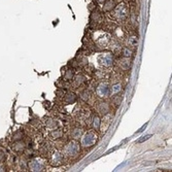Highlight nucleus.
<instances>
[{
    "mask_svg": "<svg viewBox=\"0 0 172 172\" xmlns=\"http://www.w3.org/2000/svg\"><path fill=\"white\" fill-rule=\"evenodd\" d=\"M29 168L31 171H41L43 168V165L39 161H32L29 163Z\"/></svg>",
    "mask_w": 172,
    "mask_h": 172,
    "instance_id": "nucleus-6",
    "label": "nucleus"
},
{
    "mask_svg": "<svg viewBox=\"0 0 172 172\" xmlns=\"http://www.w3.org/2000/svg\"><path fill=\"white\" fill-rule=\"evenodd\" d=\"M97 140V134L93 131H89L81 138V145L84 147L93 146Z\"/></svg>",
    "mask_w": 172,
    "mask_h": 172,
    "instance_id": "nucleus-2",
    "label": "nucleus"
},
{
    "mask_svg": "<svg viewBox=\"0 0 172 172\" xmlns=\"http://www.w3.org/2000/svg\"><path fill=\"white\" fill-rule=\"evenodd\" d=\"M61 135H62V132L60 130H56L54 131V132H52V134H51V136H52L53 138H59V137H61Z\"/></svg>",
    "mask_w": 172,
    "mask_h": 172,
    "instance_id": "nucleus-18",
    "label": "nucleus"
},
{
    "mask_svg": "<svg viewBox=\"0 0 172 172\" xmlns=\"http://www.w3.org/2000/svg\"><path fill=\"white\" fill-rule=\"evenodd\" d=\"M76 100V97L74 94H68V95L66 96V101L67 103H73L74 101Z\"/></svg>",
    "mask_w": 172,
    "mask_h": 172,
    "instance_id": "nucleus-13",
    "label": "nucleus"
},
{
    "mask_svg": "<svg viewBox=\"0 0 172 172\" xmlns=\"http://www.w3.org/2000/svg\"><path fill=\"white\" fill-rule=\"evenodd\" d=\"M121 90H122V84L118 83V84H113L111 88H109V94L111 96L117 95V94H118L121 92Z\"/></svg>",
    "mask_w": 172,
    "mask_h": 172,
    "instance_id": "nucleus-10",
    "label": "nucleus"
},
{
    "mask_svg": "<svg viewBox=\"0 0 172 172\" xmlns=\"http://www.w3.org/2000/svg\"><path fill=\"white\" fill-rule=\"evenodd\" d=\"M72 77H73V70H68L65 74V79L69 81V79H72Z\"/></svg>",
    "mask_w": 172,
    "mask_h": 172,
    "instance_id": "nucleus-20",
    "label": "nucleus"
},
{
    "mask_svg": "<svg viewBox=\"0 0 172 172\" xmlns=\"http://www.w3.org/2000/svg\"><path fill=\"white\" fill-rule=\"evenodd\" d=\"M120 66L122 67L123 69H125V70L129 69V67H130V60L128 59V58H124V59H122L120 61Z\"/></svg>",
    "mask_w": 172,
    "mask_h": 172,
    "instance_id": "nucleus-12",
    "label": "nucleus"
},
{
    "mask_svg": "<svg viewBox=\"0 0 172 172\" xmlns=\"http://www.w3.org/2000/svg\"><path fill=\"white\" fill-rule=\"evenodd\" d=\"M96 94L100 98H104L109 95V84L107 83H100L96 88Z\"/></svg>",
    "mask_w": 172,
    "mask_h": 172,
    "instance_id": "nucleus-4",
    "label": "nucleus"
},
{
    "mask_svg": "<svg viewBox=\"0 0 172 172\" xmlns=\"http://www.w3.org/2000/svg\"><path fill=\"white\" fill-rule=\"evenodd\" d=\"M84 81V77L83 75L76 76V78H75V84H76V86H78V84H81Z\"/></svg>",
    "mask_w": 172,
    "mask_h": 172,
    "instance_id": "nucleus-22",
    "label": "nucleus"
},
{
    "mask_svg": "<svg viewBox=\"0 0 172 172\" xmlns=\"http://www.w3.org/2000/svg\"><path fill=\"white\" fill-rule=\"evenodd\" d=\"M3 159H4V155H3V152H0V162H1Z\"/></svg>",
    "mask_w": 172,
    "mask_h": 172,
    "instance_id": "nucleus-24",
    "label": "nucleus"
},
{
    "mask_svg": "<svg viewBox=\"0 0 172 172\" xmlns=\"http://www.w3.org/2000/svg\"><path fill=\"white\" fill-rule=\"evenodd\" d=\"M72 136L74 138H79L81 136V129H78V128H76V129H74L72 131Z\"/></svg>",
    "mask_w": 172,
    "mask_h": 172,
    "instance_id": "nucleus-15",
    "label": "nucleus"
},
{
    "mask_svg": "<svg viewBox=\"0 0 172 172\" xmlns=\"http://www.w3.org/2000/svg\"><path fill=\"white\" fill-rule=\"evenodd\" d=\"M151 137H152V134L145 135V136H143L142 138H140V139H138L136 142H138V143H141V142H143V141H146V140H149Z\"/></svg>",
    "mask_w": 172,
    "mask_h": 172,
    "instance_id": "nucleus-21",
    "label": "nucleus"
},
{
    "mask_svg": "<svg viewBox=\"0 0 172 172\" xmlns=\"http://www.w3.org/2000/svg\"><path fill=\"white\" fill-rule=\"evenodd\" d=\"M103 4H104L103 5V11H111L115 7V0H106Z\"/></svg>",
    "mask_w": 172,
    "mask_h": 172,
    "instance_id": "nucleus-7",
    "label": "nucleus"
},
{
    "mask_svg": "<svg viewBox=\"0 0 172 172\" xmlns=\"http://www.w3.org/2000/svg\"><path fill=\"white\" fill-rule=\"evenodd\" d=\"M132 54H133L132 51L129 50V48H124V50H123V55H124L125 58L131 57V56H132Z\"/></svg>",
    "mask_w": 172,
    "mask_h": 172,
    "instance_id": "nucleus-16",
    "label": "nucleus"
},
{
    "mask_svg": "<svg viewBox=\"0 0 172 172\" xmlns=\"http://www.w3.org/2000/svg\"><path fill=\"white\" fill-rule=\"evenodd\" d=\"M105 1H106V0H97V2H98V3H100V4H103Z\"/></svg>",
    "mask_w": 172,
    "mask_h": 172,
    "instance_id": "nucleus-26",
    "label": "nucleus"
},
{
    "mask_svg": "<svg viewBox=\"0 0 172 172\" xmlns=\"http://www.w3.org/2000/svg\"><path fill=\"white\" fill-rule=\"evenodd\" d=\"M79 152V144L75 141H71L66 145L64 149V152L68 157H75Z\"/></svg>",
    "mask_w": 172,
    "mask_h": 172,
    "instance_id": "nucleus-3",
    "label": "nucleus"
},
{
    "mask_svg": "<svg viewBox=\"0 0 172 172\" xmlns=\"http://www.w3.org/2000/svg\"><path fill=\"white\" fill-rule=\"evenodd\" d=\"M99 63L105 67H110L113 63V57L111 54H103L99 56Z\"/></svg>",
    "mask_w": 172,
    "mask_h": 172,
    "instance_id": "nucleus-5",
    "label": "nucleus"
},
{
    "mask_svg": "<svg viewBox=\"0 0 172 172\" xmlns=\"http://www.w3.org/2000/svg\"><path fill=\"white\" fill-rule=\"evenodd\" d=\"M113 17L118 21H124L128 17V8L124 3L118 4L113 8Z\"/></svg>",
    "mask_w": 172,
    "mask_h": 172,
    "instance_id": "nucleus-1",
    "label": "nucleus"
},
{
    "mask_svg": "<svg viewBox=\"0 0 172 172\" xmlns=\"http://www.w3.org/2000/svg\"><path fill=\"white\" fill-rule=\"evenodd\" d=\"M63 162V158H62V155L60 152H55L53 155V159H52V164L55 166H58L60 165Z\"/></svg>",
    "mask_w": 172,
    "mask_h": 172,
    "instance_id": "nucleus-8",
    "label": "nucleus"
},
{
    "mask_svg": "<svg viewBox=\"0 0 172 172\" xmlns=\"http://www.w3.org/2000/svg\"><path fill=\"white\" fill-rule=\"evenodd\" d=\"M92 20H95L96 22L100 21V20H101V14H100V13H98V11L94 13L93 14H92Z\"/></svg>",
    "mask_w": 172,
    "mask_h": 172,
    "instance_id": "nucleus-19",
    "label": "nucleus"
},
{
    "mask_svg": "<svg viewBox=\"0 0 172 172\" xmlns=\"http://www.w3.org/2000/svg\"><path fill=\"white\" fill-rule=\"evenodd\" d=\"M128 45H129L130 47H132V48H136L137 45H138V38H137V36H135V35L130 36V37L128 38Z\"/></svg>",
    "mask_w": 172,
    "mask_h": 172,
    "instance_id": "nucleus-11",
    "label": "nucleus"
},
{
    "mask_svg": "<svg viewBox=\"0 0 172 172\" xmlns=\"http://www.w3.org/2000/svg\"><path fill=\"white\" fill-rule=\"evenodd\" d=\"M89 96H90V94H89V92H84V93L81 94V98L84 99V100H88L89 99Z\"/></svg>",
    "mask_w": 172,
    "mask_h": 172,
    "instance_id": "nucleus-23",
    "label": "nucleus"
},
{
    "mask_svg": "<svg viewBox=\"0 0 172 172\" xmlns=\"http://www.w3.org/2000/svg\"><path fill=\"white\" fill-rule=\"evenodd\" d=\"M24 147H25V145H24V143H22V142H17L16 145L14 146V149H16V151L18 152H21L24 149Z\"/></svg>",
    "mask_w": 172,
    "mask_h": 172,
    "instance_id": "nucleus-17",
    "label": "nucleus"
},
{
    "mask_svg": "<svg viewBox=\"0 0 172 172\" xmlns=\"http://www.w3.org/2000/svg\"><path fill=\"white\" fill-rule=\"evenodd\" d=\"M100 124H101L100 118H99L98 117L94 118V120H93V127L95 128V129H99V128H100Z\"/></svg>",
    "mask_w": 172,
    "mask_h": 172,
    "instance_id": "nucleus-14",
    "label": "nucleus"
},
{
    "mask_svg": "<svg viewBox=\"0 0 172 172\" xmlns=\"http://www.w3.org/2000/svg\"><path fill=\"white\" fill-rule=\"evenodd\" d=\"M98 111L101 115H106L107 112H109V105L105 102L100 103L98 106Z\"/></svg>",
    "mask_w": 172,
    "mask_h": 172,
    "instance_id": "nucleus-9",
    "label": "nucleus"
},
{
    "mask_svg": "<svg viewBox=\"0 0 172 172\" xmlns=\"http://www.w3.org/2000/svg\"><path fill=\"white\" fill-rule=\"evenodd\" d=\"M145 128H146V124H145V125L143 126V127H142L141 129H140L139 131H137V133H140V132H142V131H143V130L145 129Z\"/></svg>",
    "mask_w": 172,
    "mask_h": 172,
    "instance_id": "nucleus-25",
    "label": "nucleus"
}]
</instances>
